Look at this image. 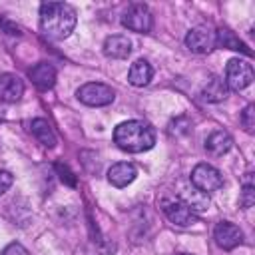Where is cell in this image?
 <instances>
[{
  "instance_id": "obj_1",
  "label": "cell",
  "mask_w": 255,
  "mask_h": 255,
  "mask_svg": "<svg viewBox=\"0 0 255 255\" xmlns=\"http://www.w3.org/2000/svg\"><path fill=\"white\" fill-rule=\"evenodd\" d=\"M76 10L66 2L40 4V32L48 40H66L76 28Z\"/></svg>"
},
{
  "instance_id": "obj_2",
  "label": "cell",
  "mask_w": 255,
  "mask_h": 255,
  "mask_svg": "<svg viewBox=\"0 0 255 255\" xmlns=\"http://www.w3.org/2000/svg\"><path fill=\"white\" fill-rule=\"evenodd\" d=\"M114 141L122 151L141 153L155 145V129L143 120L122 122L114 129Z\"/></svg>"
},
{
  "instance_id": "obj_3",
  "label": "cell",
  "mask_w": 255,
  "mask_h": 255,
  "mask_svg": "<svg viewBox=\"0 0 255 255\" xmlns=\"http://www.w3.org/2000/svg\"><path fill=\"white\" fill-rule=\"evenodd\" d=\"M76 98H78L82 104H86V106L102 108V106H108V104L114 102L116 92H114L108 84H102V82H88V84H84V86L78 88Z\"/></svg>"
},
{
  "instance_id": "obj_4",
  "label": "cell",
  "mask_w": 255,
  "mask_h": 255,
  "mask_svg": "<svg viewBox=\"0 0 255 255\" xmlns=\"http://www.w3.org/2000/svg\"><path fill=\"white\" fill-rule=\"evenodd\" d=\"M191 183L197 191L207 195V193L217 191L219 187H223V175L217 167H213L209 163H197L191 169Z\"/></svg>"
},
{
  "instance_id": "obj_5",
  "label": "cell",
  "mask_w": 255,
  "mask_h": 255,
  "mask_svg": "<svg viewBox=\"0 0 255 255\" xmlns=\"http://www.w3.org/2000/svg\"><path fill=\"white\" fill-rule=\"evenodd\" d=\"M223 82H225L227 90H233V92L245 90L253 82V66L245 60H239V58L229 60Z\"/></svg>"
},
{
  "instance_id": "obj_6",
  "label": "cell",
  "mask_w": 255,
  "mask_h": 255,
  "mask_svg": "<svg viewBox=\"0 0 255 255\" xmlns=\"http://www.w3.org/2000/svg\"><path fill=\"white\" fill-rule=\"evenodd\" d=\"M122 24L131 30V32H137V34H147L153 26V18H151V12L145 4L141 2H133L128 6V10L124 12L122 16Z\"/></svg>"
},
{
  "instance_id": "obj_7",
  "label": "cell",
  "mask_w": 255,
  "mask_h": 255,
  "mask_svg": "<svg viewBox=\"0 0 255 255\" xmlns=\"http://www.w3.org/2000/svg\"><path fill=\"white\" fill-rule=\"evenodd\" d=\"M161 209L165 213V217L177 225V227H189L197 221V213L181 199V197H175V199H169V201H163L161 203Z\"/></svg>"
},
{
  "instance_id": "obj_8",
  "label": "cell",
  "mask_w": 255,
  "mask_h": 255,
  "mask_svg": "<svg viewBox=\"0 0 255 255\" xmlns=\"http://www.w3.org/2000/svg\"><path fill=\"white\" fill-rule=\"evenodd\" d=\"M185 46L193 54H209L215 48V32L207 26H195L187 32Z\"/></svg>"
},
{
  "instance_id": "obj_9",
  "label": "cell",
  "mask_w": 255,
  "mask_h": 255,
  "mask_svg": "<svg viewBox=\"0 0 255 255\" xmlns=\"http://www.w3.org/2000/svg\"><path fill=\"white\" fill-rule=\"evenodd\" d=\"M213 239L221 249L231 251L243 243V231L231 221H219L213 229Z\"/></svg>"
},
{
  "instance_id": "obj_10",
  "label": "cell",
  "mask_w": 255,
  "mask_h": 255,
  "mask_svg": "<svg viewBox=\"0 0 255 255\" xmlns=\"http://www.w3.org/2000/svg\"><path fill=\"white\" fill-rule=\"evenodd\" d=\"M24 96V82L16 74H0V100L6 104H14Z\"/></svg>"
},
{
  "instance_id": "obj_11",
  "label": "cell",
  "mask_w": 255,
  "mask_h": 255,
  "mask_svg": "<svg viewBox=\"0 0 255 255\" xmlns=\"http://www.w3.org/2000/svg\"><path fill=\"white\" fill-rule=\"evenodd\" d=\"M28 76L32 84L38 90H50L56 84V68L48 62H38L28 70Z\"/></svg>"
},
{
  "instance_id": "obj_12",
  "label": "cell",
  "mask_w": 255,
  "mask_h": 255,
  "mask_svg": "<svg viewBox=\"0 0 255 255\" xmlns=\"http://www.w3.org/2000/svg\"><path fill=\"white\" fill-rule=\"evenodd\" d=\"M135 177H137V169H135V165L129 163V161L114 163V165L108 169V181H110L114 187H126V185H129Z\"/></svg>"
},
{
  "instance_id": "obj_13",
  "label": "cell",
  "mask_w": 255,
  "mask_h": 255,
  "mask_svg": "<svg viewBox=\"0 0 255 255\" xmlns=\"http://www.w3.org/2000/svg\"><path fill=\"white\" fill-rule=\"evenodd\" d=\"M131 52V40L124 34H114L108 36L104 42V54L112 60H124Z\"/></svg>"
},
{
  "instance_id": "obj_14",
  "label": "cell",
  "mask_w": 255,
  "mask_h": 255,
  "mask_svg": "<svg viewBox=\"0 0 255 255\" xmlns=\"http://www.w3.org/2000/svg\"><path fill=\"white\" fill-rule=\"evenodd\" d=\"M231 147H233V137H231L227 131H223V129H215V131L205 139V149H207V153H211L213 157L225 155Z\"/></svg>"
},
{
  "instance_id": "obj_15",
  "label": "cell",
  "mask_w": 255,
  "mask_h": 255,
  "mask_svg": "<svg viewBox=\"0 0 255 255\" xmlns=\"http://www.w3.org/2000/svg\"><path fill=\"white\" fill-rule=\"evenodd\" d=\"M215 46L227 48V50H235V52H241V54H245L247 58H251V50L247 48V44L241 42V40L235 36V32H231L229 28H219V30L215 32Z\"/></svg>"
},
{
  "instance_id": "obj_16",
  "label": "cell",
  "mask_w": 255,
  "mask_h": 255,
  "mask_svg": "<svg viewBox=\"0 0 255 255\" xmlns=\"http://www.w3.org/2000/svg\"><path fill=\"white\" fill-rule=\"evenodd\" d=\"M151 76H153V70H151L149 62L147 60H135L128 72V82L135 88H143L149 84Z\"/></svg>"
},
{
  "instance_id": "obj_17",
  "label": "cell",
  "mask_w": 255,
  "mask_h": 255,
  "mask_svg": "<svg viewBox=\"0 0 255 255\" xmlns=\"http://www.w3.org/2000/svg\"><path fill=\"white\" fill-rule=\"evenodd\" d=\"M30 131H32V135L38 139V143H42L44 147H54L56 145V133H54V129H52V126L46 122V120H42V118H36V120H32L30 122Z\"/></svg>"
},
{
  "instance_id": "obj_18",
  "label": "cell",
  "mask_w": 255,
  "mask_h": 255,
  "mask_svg": "<svg viewBox=\"0 0 255 255\" xmlns=\"http://www.w3.org/2000/svg\"><path fill=\"white\" fill-rule=\"evenodd\" d=\"M201 96H203L205 102H211V104L223 102V100L227 98V86H225V82H223L221 78L211 76V78L207 80V84L203 86Z\"/></svg>"
},
{
  "instance_id": "obj_19",
  "label": "cell",
  "mask_w": 255,
  "mask_h": 255,
  "mask_svg": "<svg viewBox=\"0 0 255 255\" xmlns=\"http://www.w3.org/2000/svg\"><path fill=\"white\" fill-rule=\"evenodd\" d=\"M241 126L247 133H253V128H255V106L253 104L245 106V110L241 112Z\"/></svg>"
},
{
  "instance_id": "obj_20",
  "label": "cell",
  "mask_w": 255,
  "mask_h": 255,
  "mask_svg": "<svg viewBox=\"0 0 255 255\" xmlns=\"http://www.w3.org/2000/svg\"><path fill=\"white\" fill-rule=\"evenodd\" d=\"M239 203H241L243 209L253 207V203H255V185L253 183H245L243 185L241 195H239Z\"/></svg>"
},
{
  "instance_id": "obj_21",
  "label": "cell",
  "mask_w": 255,
  "mask_h": 255,
  "mask_svg": "<svg viewBox=\"0 0 255 255\" xmlns=\"http://www.w3.org/2000/svg\"><path fill=\"white\" fill-rule=\"evenodd\" d=\"M56 171H58L60 179H62L66 185H70V187H74V185H76V175L70 171V167H68L66 163L58 161V163H56Z\"/></svg>"
},
{
  "instance_id": "obj_22",
  "label": "cell",
  "mask_w": 255,
  "mask_h": 255,
  "mask_svg": "<svg viewBox=\"0 0 255 255\" xmlns=\"http://www.w3.org/2000/svg\"><path fill=\"white\" fill-rule=\"evenodd\" d=\"M0 255H28V251H26V247L20 245V243H8V245L0 251Z\"/></svg>"
},
{
  "instance_id": "obj_23",
  "label": "cell",
  "mask_w": 255,
  "mask_h": 255,
  "mask_svg": "<svg viewBox=\"0 0 255 255\" xmlns=\"http://www.w3.org/2000/svg\"><path fill=\"white\" fill-rule=\"evenodd\" d=\"M0 28H2L6 34H12V36H20V34H22V30H20L16 24H12L10 20H6V18H0Z\"/></svg>"
},
{
  "instance_id": "obj_24",
  "label": "cell",
  "mask_w": 255,
  "mask_h": 255,
  "mask_svg": "<svg viewBox=\"0 0 255 255\" xmlns=\"http://www.w3.org/2000/svg\"><path fill=\"white\" fill-rule=\"evenodd\" d=\"M12 181H14V177H12V173L10 171H6V169H0V195L12 185Z\"/></svg>"
},
{
  "instance_id": "obj_25",
  "label": "cell",
  "mask_w": 255,
  "mask_h": 255,
  "mask_svg": "<svg viewBox=\"0 0 255 255\" xmlns=\"http://www.w3.org/2000/svg\"><path fill=\"white\" fill-rule=\"evenodd\" d=\"M179 255H189V253H179Z\"/></svg>"
},
{
  "instance_id": "obj_26",
  "label": "cell",
  "mask_w": 255,
  "mask_h": 255,
  "mask_svg": "<svg viewBox=\"0 0 255 255\" xmlns=\"http://www.w3.org/2000/svg\"><path fill=\"white\" fill-rule=\"evenodd\" d=\"M0 122H2V118H0Z\"/></svg>"
}]
</instances>
